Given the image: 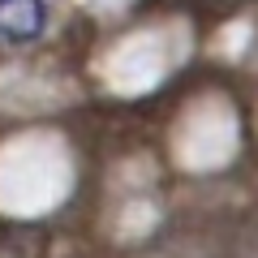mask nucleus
Masks as SVG:
<instances>
[{"label":"nucleus","instance_id":"f257e3e1","mask_svg":"<svg viewBox=\"0 0 258 258\" xmlns=\"http://www.w3.org/2000/svg\"><path fill=\"white\" fill-rule=\"evenodd\" d=\"M43 0H0V43H30L43 35Z\"/></svg>","mask_w":258,"mask_h":258}]
</instances>
